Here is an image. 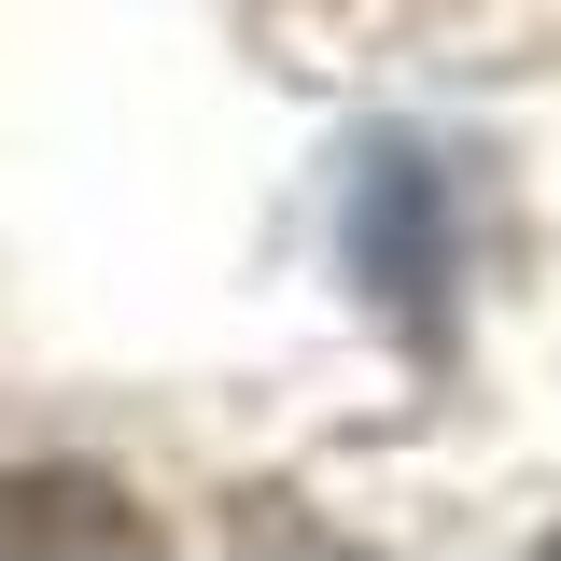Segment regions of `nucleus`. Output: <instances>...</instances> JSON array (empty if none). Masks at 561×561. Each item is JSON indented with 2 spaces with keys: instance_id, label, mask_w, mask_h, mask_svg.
<instances>
[{
  "instance_id": "nucleus-1",
  "label": "nucleus",
  "mask_w": 561,
  "mask_h": 561,
  "mask_svg": "<svg viewBox=\"0 0 561 561\" xmlns=\"http://www.w3.org/2000/svg\"><path fill=\"white\" fill-rule=\"evenodd\" d=\"M351 253H365V280H379V309H435V169H421V154H379Z\"/></svg>"
},
{
  "instance_id": "nucleus-2",
  "label": "nucleus",
  "mask_w": 561,
  "mask_h": 561,
  "mask_svg": "<svg viewBox=\"0 0 561 561\" xmlns=\"http://www.w3.org/2000/svg\"><path fill=\"white\" fill-rule=\"evenodd\" d=\"M0 548H154V519H140V505H113L99 478L0 463Z\"/></svg>"
},
{
  "instance_id": "nucleus-3",
  "label": "nucleus",
  "mask_w": 561,
  "mask_h": 561,
  "mask_svg": "<svg viewBox=\"0 0 561 561\" xmlns=\"http://www.w3.org/2000/svg\"><path fill=\"white\" fill-rule=\"evenodd\" d=\"M548 548H561V534H548Z\"/></svg>"
}]
</instances>
